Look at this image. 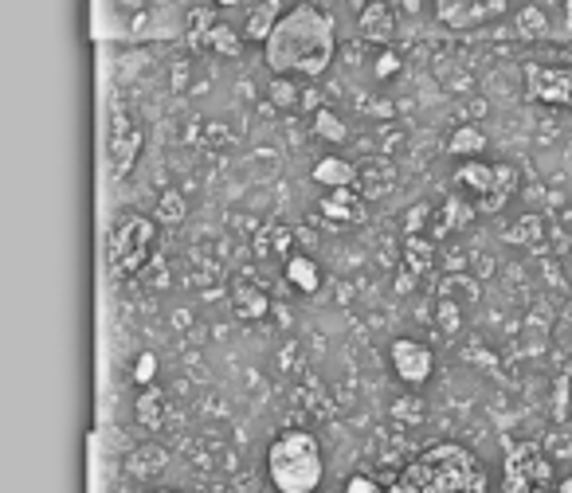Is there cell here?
I'll list each match as a JSON object with an SVG mask.
<instances>
[{"label":"cell","mask_w":572,"mask_h":493,"mask_svg":"<svg viewBox=\"0 0 572 493\" xmlns=\"http://www.w3.org/2000/svg\"><path fill=\"white\" fill-rule=\"evenodd\" d=\"M392 372L408 384V388H420V384H428L431 372H435V357H431V349L424 341H412V337H400V341H392Z\"/></svg>","instance_id":"9c48e42d"},{"label":"cell","mask_w":572,"mask_h":493,"mask_svg":"<svg viewBox=\"0 0 572 493\" xmlns=\"http://www.w3.org/2000/svg\"><path fill=\"white\" fill-rule=\"evenodd\" d=\"M314 137H322V141H330V145H345L349 141V130H345V122L337 118L334 110H314Z\"/></svg>","instance_id":"603a6c76"},{"label":"cell","mask_w":572,"mask_h":493,"mask_svg":"<svg viewBox=\"0 0 572 493\" xmlns=\"http://www.w3.org/2000/svg\"><path fill=\"white\" fill-rule=\"evenodd\" d=\"M565 20L572 24V0H565Z\"/></svg>","instance_id":"e575fe53"},{"label":"cell","mask_w":572,"mask_h":493,"mask_svg":"<svg viewBox=\"0 0 572 493\" xmlns=\"http://www.w3.org/2000/svg\"><path fill=\"white\" fill-rule=\"evenodd\" d=\"M157 255V220L149 216H122L106 235V267L114 278H138Z\"/></svg>","instance_id":"277c9868"},{"label":"cell","mask_w":572,"mask_h":493,"mask_svg":"<svg viewBox=\"0 0 572 493\" xmlns=\"http://www.w3.org/2000/svg\"><path fill=\"white\" fill-rule=\"evenodd\" d=\"M475 216H478L475 204H467L463 196H451V200L443 204V220H435V239H443V235H447V231H455V227L471 224Z\"/></svg>","instance_id":"ac0fdd59"},{"label":"cell","mask_w":572,"mask_h":493,"mask_svg":"<svg viewBox=\"0 0 572 493\" xmlns=\"http://www.w3.org/2000/svg\"><path fill=\"white\" fill-rule=\"evenodd\" d=\"M514 28H518V36H522V40L549 36V16H545L537 4H525V8H518V16H514Z\"/></svg>","instance_id":"44dd1931"},{"label":"cell","mask_w":572,"mask_h":493,"mask_svg":"<svg viewBox=\"0 0 572 493\" xmlns=\"http://www.w3.org/2000/svg\"><path fill=\"white\" fill-rule=\"evenodd\" d=\"M134 380H138L142 388H149V384L157 380V357H153V353H142V357L134 360Z\"/></svg>","instance_id":"4316f807"},{"label":"cell","mask_w":572,"mask_h":493,"mask_svg":"<svg viewBox=\"0 0 572 493\" xmlns=\"http://www.w3.org/2000/svg\"><path fill=\"white\" fill-rule=\"evenodd\" d=\"M506 8H510V0H435V20L451 32H467L486 20L506 16Z\"/></svg>","instance_id":"ba28073f"},{"label":"cell","mask_w":572,"mask_h":493,"mask_svg":"<svg viewBox=\"0 0 572 493\" xmlns=\"http://www.w3.org/2000/svg\"><path fill=\"white\" fill-rule=\"evenodd\" d=\"M341 493H388V490H384L377 478H369V474H353V478L345 482V490H341Z\"/></svg>","instance_id":"f546056e"},{"label":"cell","mask_w":572,"mask_h":493,"mask_svg":"<svg viewBox=\"0 0 572 493\" xmlns=\"http://www.w3.org/2000/svg\"><path fill=\"white\" fill-rule=\"evenodd\" d=\"M502 493H557L553 462L537 443H514L502 462Z\"/></svg>","instance_id":"8992f818"},{"label":"cell","mask_w":572,"mask_h":493,"mask_svg":"<svg viewBox=\"0 0 572 493\" xmlns=\"http://www.w3.org/2000/svg\"><path fill=\"white\" fill-rule=\"evenodd\" d=\"M142 145H145V134L130 122V118H114V130H110V145H106V153H110V169H114V177H126L134 165H138V157H142Z\"/></svg>","instance_id":"30bf717a"},{"label":"cell","mask_w":572,"mask_h":493,"mask_svg":"<svg viewBox=\"0 0 572 493\" xmlns=\"http://www.w3.org/2000/svg\"><path fill=\"white\" fill-rule=\"evenodd\" d=\"M114 4H118V8H126V12H134V16H142L149 0H114Z\"/></svg>","instance_id":"d6a6232c"},{"label":"cell","mask_w":572,"mask_h":493,"mask_svg":"<svg viewBox=\"0 0 572 493\" xmlns=\"http://www.w3.org/2000/svg\"><path fill=\"white\" fill-rule=\"evenodd\" d=\"M318 212L330 224H357L361 220V196L353 188H330V196L318 204Z\"/></svg>","instance_id":"5bb4252c"},{"label":"cell","mask_w":572,"mask_h":493,"mask_svg":"<svg viewBox=\"0 0 572 493\" xmlns=\"http://www.w3.org/2000/svg\"><path fill=\"white\" fill-rule=\"evenodd\" d=\"M298 98H302V94H298V87H294L286 75H275V79H271V102H275L279 110H294Z\"/></svg>","instance_id":"484cf974"},{"label":"cell","mask_w":572,"mask_h":493,"mask_svg":"<svg viewBox=\"0 0 572 493\" xmlns=\"http://www.w3.org/2000/svg\"><path fill=\"white\" fill-rule=\"evenodd\" d=\"M525 98L572 110V63H565V67H541V63L525 67Z\"/></svg>","instance_id":"52a82bcc"},{"label":"cell","mask_w":572,"mask_h":493,"mask_svg":"<svg viewBox=\"0 0 572 493\" xmlns=\"http://www.w3.org/2000/svg\"><path fill=\"white\" fill-rule=\"evenodd\" d=\"M404 255H408V267H412V270H428L431 267V255H435V239L408 235V243H404Z\"/></svg>","instance_id":"d4e9b609"},{"label":"cell","mask_w":572,"mask_h":493,"mask_svg":"<svg viewBox=\"0 0 572 493\" xmlns=\"http://www.w3.org/2000/svg\"><path fill=\"white\" fill-rule=\"evenodd\" d=\"M314 184H322V188H353L357 184V169L345 157H322L314 165Z\"/></svg>","instance_id":"9a60e30c"},{"label":"cell","mask_w":572,"mask_h":493,"mask_svg":"<svg viewBox=\"0 0 572 493\" xmlns=\"http://www.w3.org/2000/svg\"><path fill=\"white\" fill-rule=\"evenodd\" d=\"M392 415H396V419H408V423H420V419H424V404H420V400H396V404H392Z\"/></svg>","instance_id":"4dcf8cb0"},{"label":"cell","mask_w":572,"mask_h":493,"mask_svg":"<svg viewBox=\"0 0 572 493\" xmlns=\"http://www.w3.org/2000/svg\"><path fill=\"white\" fill-rule=\"evenodd\" d=\"M286 282L298 290V294H314L322 286V270L310 255H290L286 259Z\"/></svg>","instance_id":"2e32d148"},{"label":"cell","mask_w":572,"mask_h":493,"mask_svg":"<svg viewBox=\"0 0 572 493\" xmlns=\"http://www.w3.org/2000/svg\"><path fill=\"white\" fill-rule=\"evenodd\" d=\"M134 411H138V423H142L145 431H157L161 427V419H165V396H161V388H142V396H138V404H134Z\"/></svg>","instance_id":"d6986e66"},{"label":"cell","mask_w":572,"mask_h":493,"mask_svg":"<svg viewBox=\"0 0 572 493\" xmlns=\"http://www.w3.org/2000/svg\"><path fill=\"white\" fill-rule=\"evenodd\" d=\"M267 478L279 493H314L326 478L322 443L310 431H283L267 447Z\"/></svg>","instance_id":"3957f363"},{"label":"cell","mask_w":572,"mask_h":493,"mask_svg":"<svg viewBox=\"0 0 572 493\" xmlns=\"http://www.w3.org/2000/svg\"><path fill=\"white\" fill-rule=\"evenodd\" d=\"M486 134L478 130V126H459L455 134H451V141H447V153L451 157H459V161H471V157H482L486 153Z\"/></svg>","instance_id":"e0dca14e"},{"label":"cell","mask_w":572,"mask_h":493,"mask_svg":"<svg viewBox=\"0 0 572 493\" xmlns=\"http://www.w3.org/2000/svg\"><path fill=\"white\" fill-rule=\"evenodd\" d=\"M537 235H541V220H537V216H525L514 231H506L510 243H529V239H537Z\"/></svg>","instance_id":"83f0119b"},{"label":"cell","mask_w":572,"mask_h":493,"mask_svg":"<svg viewBox=\"0 0 572 493\" xmlns=\"http://www.w3.org/2000/svg\"><path fill=\"white\" fill-rule=\"evenodd\" d=\"M557 493H572V478H565V482H557Z\"/></svg>","instance_id":"836d02e7"},{"label":"cell","mask_w":572,"mask_h":493,"mask_svg":"<svg viewBox=\"0 0 572 493\" xmlns=\"http://www.w3.org/2000/svg\"><path fill=\"white\" fill-rule=\"evenodd\" d=\"M365 4H373V0H361V8H365Z\"/></svg>","instance_id":"74e56055"},{"label":"cell","mask_w":572,"mask_h":493,"mask_svg":"<svg viewBox=\"0 0 572 493\" xmlns=\"http://www.w3.org/2000/svg\"><path fill=\"white\" fill-rule=\"evenodd\" d=\"M455 188L467 192L475 200L478 216H498L514 192H518V169L514 165H490L482 157H471V161H459L455 169Z\"/></svg>","instance_id":"5b68a950"},{"label":"cell","mask_w":572,"mask_h":493,"mask_svg":"<svg viewBox=\"0 0 572 493\" xmlns=\"http://www.w3.org/2000/svg\"><path fill=\"white\" fill-rule=\"evenodd\" d=\"M216 4H228V8H232V4H239V0H216Z\"/></svg>","instance_id":"d590c367"},{"label":"cell","mask_w":572,"mask_h":493,"mask_svg":"<svg viewBox=\"0 0 572 493\" xmlns=\"http://www.w3.org/2000/svg\"><path fill=\"white\" fill-rule=\"evenodd\" d=\"M388 493H486V474L467 447L439 443L408 462Z\"/></svg>","instance_id":"7a4b0ae2"},{"label":"cell","mask_w":572,"mask_h":493,"mask_svg":"<svg viewBox=\"0 0 572 493\" xmlns=\"http://www.w3.org/2000/svg\"><path fill=\"white\" fill-rule=\"evenodd\" d=\"M400 67H404L400 55H396L392 47H381V55H377V79H392Z\"/></svg>","instance_id":"f1b7e54d"},{"label":"cell","mask_w":572,"mask_h":493,"mask_svg":"<svg viewBox=\"0 0 572 493\" xmlns=\"http://www.w3.org/2000/svg\"><path fill=\"white\" fill-rule=\"evenodd\" d=\"M357 32H361L365 44L392 47V40H396V16H392V8H388L384 0L365 4L361 16H357Z\"/></svg>","instance_id":"8fae6325"},{"label":"cell","mask_w":572,"mask_h":493,"mask_svg":"<svg viewBox=\"0 0 572 493\" xmlns=\"http://www.w3.org/2000/svg\"><path fill=\"white\" fill-rule=\"evenodd\" d=\"M153 493H181V490H153Z\"/></svg>","instance_id":"8d00e7d4"},{"label":"cell","mask_w":572,"mask_h":493,"mask_svg":"<svg viewBox=\"0 0 572 493\" xmlns=\"http://www.w3.org/2000/svg\"><path fill=\"white\" fill-rule=\"evenodd\" d=\"M243 47H247V40L239 36L228 20H220V24L212 28V36H208V51H216V55H224V59H239Z\"/></svg>","instance_id":"ffe728a7"},{"label":"cell","mask_w":572,"mask_h":493,"mask_svg":"<svg viewBox=\"0 0 572 493\" xmlns=\"http://www.w3.org/2000/svg\"><path fill=\"white\" fill-rule=\"evenodd\" d=\"M337 55V20L302 0L290 4L279 20V28L271 32V40L263 44V63L271 67V75H298V79H322L330 71Z\"/></svg>","instance_id":"6da1fadb"},{"label":"cell","mask_w":572,"mask_h":493,"mask_svg":"<svg viewBox=\"0 0 572 493\" xmlns=\"http://www.w3.org/2000/svg\"><path fill=\"white\" fill-rule=\"evenodd\" d=\"M283 0H259L251 12H247V24H243V40L247 44H267L271 40V32L279 28V20H283Z\"/></svg>","instance_id":"7c38bea8"},{"label":"cell","mask_w":572,"mask_h":493,"mask_svg":"<svg viewBox=\"0 0 572 493\" xmlns=\"http://www.w3.org/2000/svg\"><path fill=\"white\" fill-rule=\"evenodd\" d=\"M220 24V16H216V8H192L189 16V47H208V36H212V28Z\"/></svg>","instance_id":"7402d4cb"},{"label":"cell","mask_w":572,"mask_h":493,"mask_svg":"<svg viewBox=\"0 0 572 493\" xmlns=\"http://www.w3.org/2000/svg\"><path fill=\"white\" fill-rule=\"evenodd\" d=\"M232 314L239 321H263V317L271 314V298L255 282H236L232 286Z\"/></svg>","instance_id":"4fadbf2b"},{"label":"cell","mask_w":572,"mask_h":493,"mask_svg":"<svg viewBox=\"0 0 572 493\" xmlns=\"http://www.w3.org/2000/svg\"><path fill=\"white\" fill-rule=\"evenodd\" d=\"M439 317H443V329H447V333L459 329V310H455L451 302H439Z\"/></svg>","instance_id":"1f68e13d"},{"label":"cell","mask_w":572,"mask_h":493,"mask_svg":"<svg viewBox=\"0 0 572 493\" xmlns=\"http://www.w3.org/2000/svg\"><path fill=\"white\" fill-rule=\"evenodd\" d=\"M153 220H157V224H185V220H189V200H185L181 192H161Z\"/></svg>","instance_id":"cb8c5ba5"}]
</instances>
